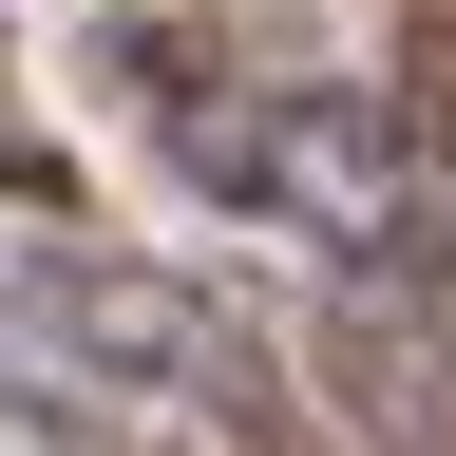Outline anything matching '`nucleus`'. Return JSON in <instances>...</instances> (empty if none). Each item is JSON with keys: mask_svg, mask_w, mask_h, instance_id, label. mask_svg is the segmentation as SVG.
Returning a JSON list of instances; mask_svg holds the SVG:
<instances>
[{"mask_svg": "<svg viewBox=\"0 0 456 456\" xmlns=\"http://www.w3.org/2000/svg\"><path fill=\"white\" fill-rule=\"evenodd\" d=\"M191 437L209 456H342V419L285 380V342L228 305V285H191Z\"/></svg>", "mask_w": 456, "mask_h": 456, "instance_id": "obj_2", "label": "nucleus"}, {"mask_svg": "<svg viewBox=\"0 0 456 456\" xmlns=\"http://www.w3.org/2000/svg\"><path fill=\"white\" fill-rule=\"evenodd\" d=\"M399 134H419V171L456 191V20H437L419 57H399Z\"/></svg>", "mask_w": 456, "mask_h": 456, "instance_id": "obj_3", "label": "nucleus"}, {"mask_svg": "<svg viewBox=\"0 0 456 456\" xmlns=\"http://www.w3.org/2000/svg\"><path fill=\"white\" fill-rule=\"evenodd\" d=\"M0 191H20V209H57V191H77V171H57V152L20 134V77H0Z\"/></svg>", "mask_w": 456, "mask_h": 456, "instance_id": "obj_4", "label": "nucleus"}, {"mask_svg": "<svg viewBox=\"0 0 456 456\" xmlns=\"http://www.w3.org/2000/svg\"><path fill=\"white\" fill-rule=\"evenodd\" d=\"M305 342H323L342 456H456V285H362V266H305Z\"/></svg>", "mask_w": 456, "mask_h": 456, "instance_id": "obj_1", "label": "nucleus"}]
</instances>
